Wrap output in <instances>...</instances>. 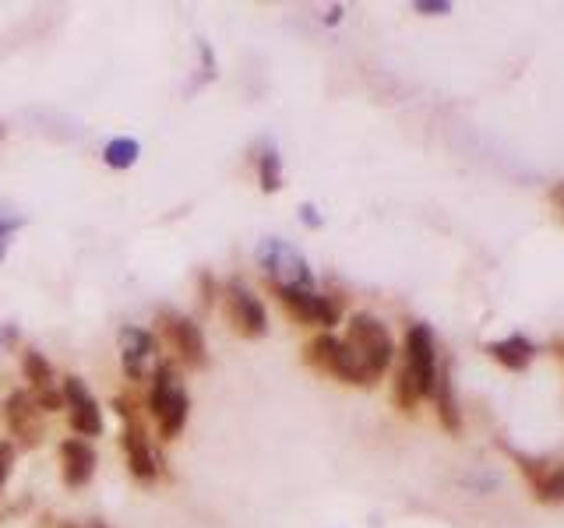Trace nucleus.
<instances>
[{"label": "nucleus", "instance_id": "f257e3e1", "mask_svg": "<svg viewBox=\"0 0 564 528\" xmlns=\"http://www.w3.org/2000/svg\"><path fill=\"white\" fill-rule=\"evenodd\" d=\"M346 346L353 349L357 363L363 367V373L371 378V384L392 367L395 360V346H392V335L388 328L381 325L377 317L371 314H353L350 317V332H346Z\"/></svg>", "mask_w": 564, "mask_h": 528}, {"label": "nucleus", "instance_id": "f03ea898", "mask_svg": "<svg viewBox=\"0 0 564 528\" xmlns=\"http://www.w3.org/2000/svg\"><path fill=\"white\" fill-rule=\"evenodd\" d=\"M148 408H153V416L159 419L162 437H177L180 430H184L188 391H184V384H180L177 370L170 363H159V370H156V384H153V395H148Z\"/></svg>", "mask_w": 564, "mask_h": 528}, {"label": "nucleus", "instance_id": "7ed1b4c3", "mask_svg": "<svg viewBox=\"0 0 564 528\" xmlns=\"http://www.w3.org/2000/svg\"><path fill=\"white\" fill-rule=\"evenodd\" d=\"M307 363L322 373H331V378H339L346 384H360V387H371V378L363 373V367L357 363L353 349L342 342L336 335H318L314 342L307 346Z\"/></svg>", "mask_w": 564, "mask_h": 528}, {"label": "nucleus", "instance_id": "20e7f679", "mask_svg": "<svg viewBox=\"0 0 564 528\" xmlns=\"http://www.w3.org/2000/svg\"><path fill=\"white\" fill-rule=\"evenodd\" d=\"M113 405H117V413L124 416V437H121V445L127 451V469H131V475H135L138 483H156L159 458H156L153 445H148V434L142 427L135 405H127V398H117Z\"/></svg>", "mask_w": 564, "mask_h": 528}, {"label": "nucleus", "instance_id": "39448f33", "mask_svg": "<svg viewBox=\"0 0 564 528\" xmlns=\"http://www.w3.org/2000/svg\"><path fill=\"white\" fill-rule=\"evenodd\" d=\"M413 384H417L420 398L435 395V384H438V346H435V332L427 325H409L406 332V363Z\"/></svg>", "mask_w": 564, "mask_h": 528}, {"label": "nucleus", "instance_id": "423d86ee", "mask_svg": "<svg viewBox=\"0 0 564 528\" xmlns=\"http://www.w3.org/2000/svg\"><path fill=\"white\" fill-rule=\"evenodd\" d=\"M258 261L261 268L269 271V279L275 285H296V289H311L314 276H311V268L307 261L296 254L290 244H282V240H264L258 247Z\"/></svg>", "mask_w": 564, "mask_h": 528}, {"label": "nucleus", "instance_id": "0eeeda50", "mask_svg": "<svg viewBox=\"0 0 564 528\" xmlns=\"http://www.w3.org/2000/svg\"><path fill=\"white\" fill-rule=\"evenodd\" d=\"M275 293L296 321H307V325H322V328L339 325L342 306L331 296H318L314 289H296V285H275Z\"/></svg>", "mask_w": 564, "mask_h": 528}, {"label": "nucleus", "instance_id": "6e6552de", "mask_svg": "<svg viewBox=\"0 0 564 528\" xmlns=\"http://www.w3.org/2000/svg\"><path fill=\"white\" fill-rule=\"evenodd\" d=\"M226 321L234 325L237 335H247V338H261L269 332V314H264L261 300L240 279L226 285Z\"/></svg>", "mask_w": 564, "mask_h": 528}, {"label": "nucleus", "instance_id": "1a4fd4ad", "mask_svg": "<svg viewBox=\"0 0 564 528\" xmlns=\"http://www.w3.org/2000/svg\"><path fill=\"white\" fill-rule=\"evenodd\" d=\"M121 363L131 381H148L159 370V342L145 328H121Z\"/></svg>", "mask_w": 564, "mask_h": 528}, {"label": "nucleus", "instance_id": "9d476101", "mask_svg": "<svg viewBox=\"0 0 564 528\" xmlns=\"http://www.w3.org/2000/svg\"><path fill=\"white\" fill-rule=\"evenodd\" d=\"M4 419H8V430L14 434V440H19V448H25V451L40 448V440H43V413H40L36 398H32L29 391H14V395H8Z\"/></svg>", "mask_w": 564, "mask_h": 528}, {"label": "nucleus", "instance_id": "9b49d317", "mask_svg": "<svg viewBox=\"0 0 564 528\" xmlns=\"http://www.w3.org/2000/svg\"><path fill=\"white\" fill-rule=\"evenodd\" d=\"M511 458L519 462V469L526 472L529 490L540 504H561L564 501V462H540V458H529L516 448H505Z\"/></svg>", "mask_w": 564, "mask_h": 528}, {"label": "nucleus", "instance_id": "f8f14e48", "mask_svg": "<svg viewBox=\"0 0 564 528\" xmlns=\"http://www.w3.org/2000/svg\"><path fill=\"white\" fill-rule=\"evenodd\" d=\"M162 321H166V325H162L166 338H170V346L177 349L180 360H184L188 367H194V370H205L208 367V346H205L202 328H198L191 317L173 314V311H166Z\"/></svg>", "mask_w": 564, "mask_h": 528}, {"label": "nucleus", "instance_id": "ddd939ff", "mask_svg": "<svg viewBox=\"0 0 564 528\" xmlns=\"http://www.w3.org/2000/svg\"><path fill=\"white\" fill-rule=\"evenodd\" d=\"M64 405L71 413V430L81 437H99L103 434V408L92 398L81 378H64Z\"/></svg>", "mask_w": 564, "mask_h": 528}, {"label": "nucleus", "instance_id": "4468645a", "mask_svg": "<svg viewBox=\"0 0 564 528\" xmlns=\"http://www.w3.org/2000/svg\"><path fill=\"white\" fill-rule=\"evenodd\" d=\"M60 465H64V483L71 490L89 486L95 475V448L86 437H68L60 445Z\"/></svg>", "mask_w": 564, "mask_h": 528}, {"label": "nucleus", "instance_id": "2eb2a0df", "mask_svg": "<svg viewBox=\"0 0 564 528\" xmlns=\"http://www.w3.org/2000/svg\"><path fill=\"white\" fill-rule=\"evenodd\" d=\"M487 352L508 370H526L529 363H533L537 346L529 342L526 335H508V338H497V342H487Z\"/></svg>", "mask_w": 564, "mask_h": 528}, {"label": "nucleus", "instance_id": "dca6fc26", "mask_svg": "<svg viewBox=\"0 0 564 528\" xmlns=\"http://www.w3.org/2000/svg\"><path fill=\"white\" fill-rule=\"evenodd\" d=\"M438 402V419L448 434H459L462 430V416H459V405H455V391H452V370L441 367L438 370V384H435V395Z\"/></svg>", "mask_w": 564, "mask_h": 528}, {"label": "nucleus", "instance_id": "f3484780", "mask_svg": "<svg viewBox=\"0 0 564 528\" xmlns=\"http://www.w3.org/2000/svg\"><path fill=\"white\" fill-rule=\"evenodd\" d=\"M138 151H142V145L135 142V138H113L106 148H103V162L110 166V169H131L138 162Z\"/></svg>", "mask_w": 564, "mask_h": 528}, {"label": "nucleus", "instance_id": "a211bd4d", "mask_svg": "<svg viewBox=\"0 0 564 528\" xmlns=\"http://www.w3.org/2000/svg\"><path fill=\"white\" fill-rule=\"evenodd\" d=\"M22 370H25V381L32 384V391H43L54 384V367L46 363V356L36 352V349H29L22 356Z\"/></svg>", "mask_w": 564, "mask_h": 528}, {"label": "nucleus", "instance_id": "6ab92c4d", "mask_svg": "<svg viewBox=\"0 0 564 528\" xmlns=\"http://www.w3.org/2000/svg\"><path fill=\"white\" fill-rule=\"evenodd\" d=\"M417 402H420V391H417V384H413L409 370L399 367V373H395V405H399L403 413H413Z\"/></svg>", "mask_w": 564, "mask_h": 528}, {"label": "nucleus", "instance_id": "aec40b11", "mask_svg": "<svg viewBox=\"0 0 564 528\" xmlns=\"http://www.w3.org/2000/svg\"><path fill=\"white\" fill-rule=\"evenodd\" d=\"M258 169H261V191H264V194H275L279 187H282V169H279V156H275V148L261 151V162H258Z\"/></svg>", "mask_w": 564, "mask_h": 528}, {"label": "nucleus", "instance_id": "412c9836", "mask_svg": "<svg viewBox=\"0 0 564 528\" xmlns=\"http://www.w3.org/2000/svg\"><path fill=\"white\" fill-rule=\"evenodd\" d=\"M32 398H36L40 413H57V408H68V405H64V391H57L54 384L43 387V391H32Z\"/></svg>", "mask_w": 564, "mask_h": 528}, {"label": "nucleus", "instance_id": "4be33fe9", "mask_svg": "<svg viewBox=\"0 0 564 528\" xmlns=\"http://www.w3.org/2000/svg\"><path fill=\"white\" fill-rule=\"evenodd\" d=\"M413 11L430 14V19H438V14H448V11H452V4H448V0H417V4H413Z\"/></svg>", "mask_w": 564, "mask_h": 528}, {"label": "nucleus", "instance_id": "5701e85b", "mask_svg": "<svg viewBox=\"0 0 564 528\" xmlns=\"http://www.w3.org/2000/svg\"><path fill=\"white\" fill-rule=\"evenodd\" d=\"M11 465H14V448L8 445V440H0V490H4V483H8Z\"/></svg>", "mask_w": 564, "mask_h": 528}, {"label": "nucleus", "instance_id": "b1692460", "mask_svg": "<svg viewBox=\"0 0 564 528\" xmlns=\"http://www.w3.org/2000/svg\"><path fill=\"white\" fill-rule=\"evenodd\" d=\"M301 212H304V223H307V226H322V218L314 215V204H304Z\"/></svg>", "mask_w": 564, "mask_h": 528}, {"label": "nucleus", "instance_id": "393cba45", "mask_svg": "<svg viewBox=\"0 0 564 528\" xmlns=\"http://www.w3.org/2000/svg\"><path fill=\"white\" fill-rule=\"evenodd\" d=\"M554 198H557V201L564 204V187H557V191H554Z\"/></svg>", "mask_w": 564, "mask_h": 528}, {"label": "nucleus", "instance_id": "a878e982", "mask_svg": "<svg viewBox=\"0 0 564 528\" xmlns=\"http://www.w3.org/2000/svg\"><path fill=\"white\" fill-rule=\"evenodd\" d=\"M561 356H564V349H561Z\"/></svg>", "mask_w": 564, "mask_h": 528}]
</instances>
